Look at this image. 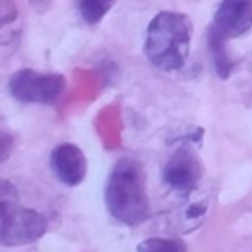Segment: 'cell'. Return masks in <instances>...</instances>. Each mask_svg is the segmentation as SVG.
Segmentation results:
<instances>
[{"mask_svg": "<svg viewBox=\"0 0 252 252\" xmlns=\"http://www.w3.org/2000/svg\"><path fill=\"white\" fill-rule=\"evenodd\" d=\"M193 22L181 12H158L146 30L144 53L161 71H177L187 63L191 51Z\"/></svg>", "mask_w": 252, "mask_h": 252, "instance_id": "obj_1", "label": "cell"}, {"mask_svg": "<svg viewBox=\"0 0 252 252\" xmlns=\"http://www.w3.org/2000/svg\"><path fill=\"white\" fill-rule=\"evenodd\" d=\"M108 213L122 224L136 226L150 215L146 173L136 158H120L106 181L104 191Z\"/></svg>", "mask_w": 252, "mask_h": 252, "instance_id": "obj_2", "label": "cell"}, {"mask_svg": "<svg viewBox=\"0 0 252 252\" xmlns=\"http://www.w3.org/2000/svg\"><path fill=\"white\" fill-rule=\"evenodd\" d=\"M47 220L41 213L20 203V193L12 181L0 179V244L24 246L43 236Z\"/></svg>", "mask_w": 252, "mask_h": 252, "instance_id": "obj_3", "label": "cell"}, {"mask_svg": "<svg viewBox=\"0 0 252 252\" xmlns=\"http://www.w3.org/2000/svg\"><path fill=\"white\" fill-rule=\"evenodd\" d=\"M252 28V0H220L209 28V45L220 79H226L232 61L226 55V41L244 35Z\"/></svg>", "mask_w": 252, "mask_h": 252, "instance_id": "obj_4", "label": "cell"}, {"mask_svg": "<svg viewBox=\"0 0 252 252\" xmlns=\"http://www.w3.org/2000/svg\"><path fill=\"white\" fill-rule=\"evenodd\" d=\"M8 89L14 98L22 102L51 104L65 91V77L59 73H37L33 69H20L12 75Z\"/></svg>", "mask_w": 252, "mask_h": 252, "instance_id": "obj_5", "label": "cell"}, {"mask_svg": "<svg viewBox=\"0 0 252 252\" xmlns=\"http://www.w3.org/2000/svg\"><path fill=\"white\" fill-rule=\"evenodd\" d=\"M203 175V165L197 154L191 148H177L163 165V181L165 185L179 193L189 195L197 189Z\"/></svg>", "mask_w": 252, "mask_h": 252, "instance_id": "obj_6", "label": "cell"}, {"mask_svg": "<svg viewBox=\"0 0 252 252\" xmlns=\"http://www.w3.org/2000/svg\"><path fill=\"white\" fill-rule=\"evenodd\" d=\"M51 171L69 187L79 185L87 175V158L75 144H59L51 152Z\"/></svg>", "mask_w": 252, "mask_h": 252, "instance_id": "obj_7", "label": "cell"}, {"mask_svg": "<svg viewBox=\"0 0 252 252\" xmlns=\"http://www.w3.org/2000/svg\"><path fill=\"white\" fill-rule=\"evenodd\" d=\"M22 32V20L14 0H0V45L12 43Z\"/></svg>", "mask_w": 252, "mask_h": 252, "instance_id": "obj_8", "label": "cell"}, {"mask_svg": "<svg viewBox=\"0 0 252 252\" xmlns=\"http://www.w3.org/2000/svg\"><path fill=\"white\" fill-rule=\"evenodd\" d=\"M116 4V0H77L81 18L87 24H98Z\"/></svg>", "mask_w": 252, "mask_h": 252, "instance_id": "obj_9", "label": "cell"}, {"mask_svg": "<svg viewBox=\"0 0 252 252\" xmlns=\"http://www.w3.org/2000/svg\"><path fill=\"white\" fill-rule=\"evenodd\" d=\"M138 252H189V248L181 238L150 236L138 244Z\"/></svg>", "mask_w": 252, "mask_h": 252, "instance_id": "obj_10", "label": "cell"}, {"mask_svg": "<svg viewBox=\"0 0 252 252\" xmlns=\"http://www.w3.org/2000/svg\"><path fill=\"white\" fill-rule=\"evenodd\" d=\"M12 148H14V138H12V134L0 130V163L12 154Z\"/></svg>", "mask_w": 252, "mask_h": 252, "instance_id": "obj_11", "label": "cell"}]
</instances>
